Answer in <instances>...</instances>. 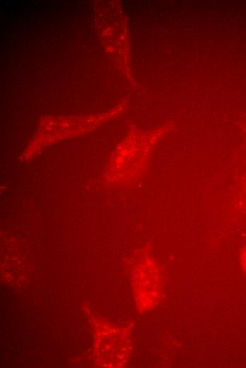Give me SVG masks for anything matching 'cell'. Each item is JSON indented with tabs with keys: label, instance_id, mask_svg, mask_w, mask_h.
<instances>
[{
	"label": "cell",
	"instance_id": "6da1fadb",
	"mask_svg": "<svg viewBox=\"0 0 246 368\" xmlns=\"http://www.w3.org/2000/svg\"><path fill=\"white\" fill-rule=\"evenodd\" d=\"M241 262L246 271V247L242 250L241 253Z\"/></svg>",
	"mask_w": 246,
	"mask_h": 368
}]
</instances>
